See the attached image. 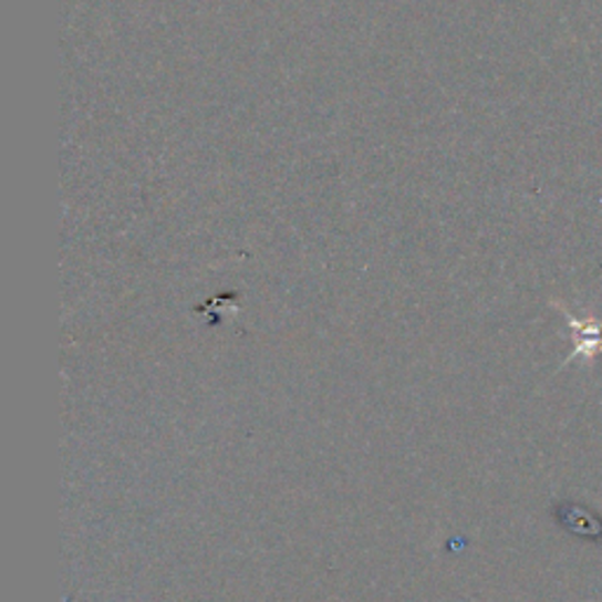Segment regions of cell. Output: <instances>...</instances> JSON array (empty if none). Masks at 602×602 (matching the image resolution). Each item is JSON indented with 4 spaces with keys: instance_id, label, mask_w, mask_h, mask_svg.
Listing matches in <instances>:
<instances>
[{
    "instance_id": "cell-1",
    "label": "cell",
    "mask_w": 602,
    "mask_h": 602,
    "mask_svg": "<svg viewBox=\"0 0 602 602\" xmlns=\"http://www.w3.org/2000/svg\"><path fill=\"white\" fill-rule=\"evenodd\" d=\"M562 313L570 320L572 336H574V349L564 363L574 361V357H595V353H602V320L598 318L581 320L572 315L570 309H562Z\"/></svg>"
}]
</instances>
